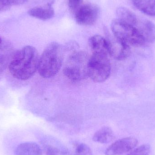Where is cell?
Masks as SVG:
<instances>
[{
	"label": "cell",
	"mask_w": 155,
	"mask_h": 155,
	"mask_svg": "<svg viewBox=\"0 0 155 155\" xmlns=\"http://www.w3.org/2000/svg\"><path fill=\"white\" fill-rule=\"evenodd\" d=\"M1 45H0V73L2 72L7 66H9L15 54L11 48L1 46Z\"/></svg>",
	"instance_id": "cell-16"
},
{
	"label": "cell",
	"mask_w": 155,
	"mask_h": 155,
	"mask_svg": "<svg viewBox=\"0 0 155 155\" xmlns=\"http://www.w3.org/2000/svg\"><path fill=\"white\" fill-rule=\"evenodd\" d=\"M44 149L46 155H69V153L62 148L53 145H46Z\"/></svg>",
	"instance_id": "cell-17"
},
{
	"label": "cell",
	"mask_w": 155,
	"mask_h": 155,
	"mask_svg": "<svg viewBox=\"0 0 155 155\" xmlns=\"http://www.w3.org/2000/svg\"><path fill=\"white\" fill-rule=\"evenodd\" d=\"M116 14L118 17L117 19L133 26L135 25L138 19L133 12L125 7H120L117 8Z\"/></svg>",
	"instance_id": "cell-15"
},
{
	"label": "cell",
	"mask_w": 155,
	"mask_h": 155,
	"mask_svg": "<svg viewBox=\"0 0 155 155\" xmlns=\"http://www.w3.org/2000/svg\"><path fill=\"white\" fill-rule=\"evenodd\" d=\"M111 28L114 35L130 47H141L147 45L133 25L117 19L112 22Z\"/></svg>",
	"instance_id": "cell-5"
},
{
	"label": "cell",
	"mask_w": 155,
	"mask_h": 155,
	"mask_svg": "<svg viewBox=\"0 0 155 155\" xmlns=\"http://www.w3.org/2000/svg\"><path fill=\"white\" fill-rule=\"evenodd\" d=\"M29 15L36 19L47 21L53 17L54 10L51 3L42 6H35L29 9L28 11Z\"/></svg>",
	"instance_id": "cell-10"
},
{
	"label": "cell",
	"mask_w": 155,
	"mask_h": 155,
	"mask_svg": "<svg viewBox=\"0 0 155 155\" xmlns=\"http://www.w3.org/2000/svg\"><path fill=\"white\" fill-rule=\"evenodd\" d=\"M139 35L147 45L153 43L155 41V25L147 20L137 19L135 25Z\"/></svg>",
	"instance_id": "cell-9"
},
{
	"label": "cell",
	"mask_w": 155,
	"mask_h": 155,
	"mask_svg": "<svg viewBox=\"0 0 155 155\" xmlns=\"http://www.w3.org/2000/svg\"><path fill=\"white\" fill-rule=\"evenodd\" d=\"M75 155H93L91 149L85 144L78 145L75 149Z\"/></svg>",
	"instance_id": "cell-19"
},
{
	"label": "cell",
	"mask_w": 155,
	"mask_h": 155,
	"mask_svg": "<svg viewBox=\"0 0 155 155\" xmlns=\"http://www.w3.org/2000/svg\"><path fill=\"white\" fill-rule=\"evenodd\" d=\"M81 2V0H68L69 7L71 10H77Z\"/></svg>",
	"instance_id": "cell-21"
},
{
	"label": "cell",
	"mask_w": 155,
	"mask_h": 155,
	"mask_svg": "<svg viewBox=\"0 0 155 155\" xmlns=\"http://www.w3.org/2000/svg\"><path fill=\"white\" fill-rule=\"evenodd\" d=\"M113 130L108 127H104L97 131L93 136V140L96 143L107 144L114 139Z\"/></svg>",
	"instance_id": "cell-13"
},
{
	"label": "cell",
	"mask_w": 155,
	"mask_h": 155,
	"mask_svg": "<svg viewBox=\"0 0 155 155\" xmlns=\"http://www.w3.org/2000/svg\"><path fill=\"white\" fill-rule=\"evenodd\" d=\"M134 6L150 16H155V0H131Z\"/></svg>",
	"instance_id": "cell-14"
},
{
	"label": "cell",
	"mask_w": 155,
	"mask_h": 155,
	"mask_svg": "<svg viewBox=\"0 0 155 155\" xmlns=\"http://www.w3.org/2000/svg\"><path fill=\"white\" fill-rule=\"evenodd\" d=\"M151 152V146L149 144H143L130 152L127 155H149Z\"/></svg>",
	"instance_id": "cell-18"
},
{
	"label": "cell",
	"mask_w": 155,
	"mask_h": 155,
	"mask_svg": "<svg viewBox=\"0 0 155 155\" xmlns=\"http://www.w3.org/2000/svg\"><path fill=\"white\" fill-rule=\"evenodd\" d=\"M16 155H43L41 147L34 142L22 143L15 148Z\"/></svg>",
	"instance_id": "cell-11"
},
{
	"label": "cell",
	"mask_w": 155,
	"mask_h": 155,
	"mask_svg": "<svg viewBox=\"0 0 155 155\" xmlns=\"http://www.w3.org/2000/svg\"><path fill=\"white\" fill-rule=\"evenodd\" d=\"M99 15V9L96 5L86 3L78 7L75 15L76 22L84 26H89L95 23Z\"/></svg>",
	"instance_id": "cell-6"
},
{
	"label": "cell",
	"mask_w": 155,
	"mask_h": 155,
	"mask_svg": "<svg viewBox=\"0 0 155 155\" xmlns=\"http://www.w3.org/2000/svg\"><path fill=\"white\" fill-rule=\"evenodd\" d=\"M9 8V7L5 6L3 4L0 2V12H3V11H6Z\"/></svg>",
	"instance_id": "cell-22"
},
{
	"label": "cell",
	"mask_w": 155,
	"mask_h": 155,
	"mask_svg": "<svg viewBox=\"0 0 155 155\" xmlns=\"http://www.w3.org/2000/svg\"><path fill=\"white\" fill-rule=\"evenodd\" d=\"M90 56L85 52L76 51L71 53L64 67V74L74 82L81 81L88 76Z\"/></svg>",
	"instance_id": "cell-3"
},
{
	"label": "cell",
	"mask_w": 155,
	"mask_h": 155,
	"mask_svg": "<svg viewBox=\"0 0 155 155\" xmlns=\"http://www.w3.org/2000/svg\"><path fill=\"white\" fill-rule=\"evenodd\" d=\"M64 49L56 42L49 44L40 56L38 71L45 78L55 76L61 68L64 57Z\"/></svg>",
	"instance_id": "cell-2"
},
{
	"label": "cell",
	"mask_w": 155,
	"mask_h": 155,
	"mask_svg": "<svg viewBox=\"0 0 155 155\" xmlns=\"http://www.w3.org/2000/svg\"><path fill=\"white\" fill-rule=\"evenodd\" d=\"M110 56L117 60H125L130 55V47L115 37L108 35L105 38Z\"/></svg>",
	"instance_id": "cell-7"
},
{
	"label": "cell",
	"mask_w": 155,
	"mask_h": 155,
	"mask_svg": "<svg viewBox=\"0 0 155 155\" xmlns=\"http://www.w3.org/2000/svg\"><path fill=\"white\" fill-rule=\"evenodd\" d=\"M28 0H0V2L5 6L10 7L12 5H21L27 2Z\"/></svg>",
	"instance_id": "cell-20"
},
{
	"label": "cell",
	"mask_w": 155,
	"mask_h": 155,
	"mask_svg": "<svg viewBox=\"0 0 155 155\" xmlns=\"http://www.w3.org/2000/svg\"><path fill=\"white\" fill-rule=\"evenodd\" d=\"M2 38H1V37H0V45H1V44H2Z\"/></svg>",
	"instance_id": "cell-23"
},
{
	"label": "cell",
	"mask_w": 155,
	"mask_h": 155,
	"mask_svg": "<svg viewBox=\"0 0 155 155\" xmlns=\"http://www.w3.org/2000/svg\"><path fill=\"white\" fill-rule=\"evenodd\" d=\"M40 56L31 46H25L15 52L8 68L12 75L21 80L31 78L38 71Z\"/></svg>",
	"instance_id": "cell-1"
},
{
	"label": "cell",
	"mask_w": 155,
	"mask_h": 155,
	"mask_svg": "<svg viewBox=\"0 0 155 155\" xmlns=\"http://www.w3.org/2000/svg\"><path fill=\"white\" fill-rule=\"evenodd\" d=\"M109 54L92 53L88 62V76L94 82H104L110 76L111 64Z\"/></svg>",
	"instance_id": "cell-4"
},
{
	"label": "cell",
	"mask_w": 155,
	"mask_h": 155,
	"mask_svg": "<svg viewBox=\"0 0 155 155\" xmlns=\"http://www.w3.org/2000/svg\"><path fill=\"white\" fill-rule=\"evenodd\" d=\"M138 140L133 137L119 139L111 145L106 150V155H120L130 152L138 145Z\"/></svg>",
	"instance_id": "cell-8"
},
{
	"label": "cell",
	"mask_w": 155,
	"mask_h": 155,
	"mask_svg": "<svg viewBox=\"0 0 155 155\" xmlns=\"http://www.w3.org/2000/svg\"><path fill=\"white\" fill-rule=\"evenodd\" d=\"M89 45L92 53L104 52L109 54L106 39L101 35L92 36L89 39Z\"/></svg>",
	"instance_id": "cell-12"
}]
</instances>
